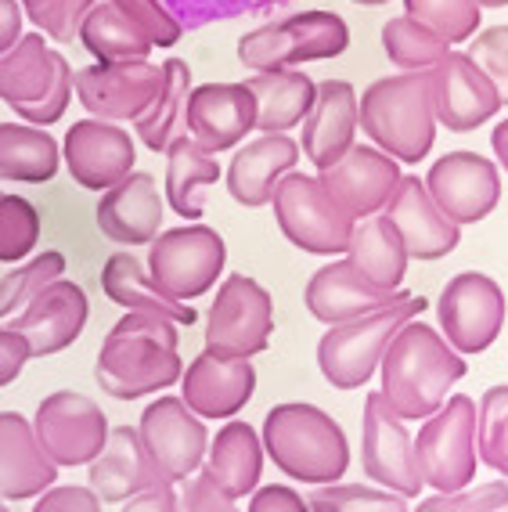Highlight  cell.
Returning a JSON list of instances; mask_svg holds the SVG:
<instances>
[{
	"label": "cell",
	"mask_w": 508,
	"mask_h": 512,
	"mask_svg": "<svg viewBox=\"0 0 508 512\" xmlns=\"http://www.w3.org/2000/svg\"><path fill=\"white\" fill-rule=\"evenodd\" d=\"M184 375L177 321L163 314L130 311L116 321L98 350L94 379L116 401H141Z\"/></svg>",
	"instance_id": "6da1fadb"
},
{
	"label": "cell",
	"mask_w": 508,
	"mask_h": 512,
	"mask_svg": "<svg viewBox=\"0 0 508 512\" xmlns=\"http://www.w3.org/2000/svg\"><path fill=\"white\" fill-rule=\"evenodd\" d=\"M382 390L393 412L404 422L411 419H429L444 408V397L458 379H465L469 365L462 354H454L433 325L411 318L397 336L390 339V347L382 354Z\"/></svg>",
	"instance_id": "7a4b0ae2"
},
{
	"label": "cell",
	"mask_w": 508,
	"mask_h": 512,
	"mask_svg": "<svg viewBox=\"0 0 508 512\" xmlns=\"http://www.w3.org/2000/svg\"><path fill=\"white\" fill-rule=\"evenodd\" d=\"M357 123L372 138V145L397 163H422L436 141L433 69L375 80L357 98Z\"/></svg>",
	"instance_id": "3957f363"
},
{
	"label": "cell",
	"mask_w": 508,
	"mask_h": 512,
	"mask_svg": "<svg viewBox=\"0 0 508 512\" xmlns=\"http://www.w3.org/2000/svg\"><path fill=\"white\" fill-rule=\"evenodd\" d=\"M264 451L300 484H336L350 466V444L336 419L314 404H278L264 419Z\"/></svg>",
	"instance_id": "277c9868"
},
{
	"label": "cell",
	"mask_w": 508,
	"mask_h": 512,
	"mask_svg": "<svg viewBox=\"0 0 508 512\" xmlns=\"http://www.w3.org/2000/svg\"><path fill=\"white\" fill-rule=\"evenodd\" d=\"M73 65L47 44L44 33H22L19 44L0 55V101L29 127H55L69 112Z\"/></svg>",
	"instance_id": "5b68a950"
},
{
	"label": "cell",
	"mask_w": 508,
	"mask_h": 512,
	"mask_svg": "<svg viewBox=\"0 0 508 512\" xmlns=\"http://www.w3.org/2000/svg\"><path fill=\"white\" fill-rule=\"evenodd\" d=\"M426 296H411L408 289L393 303L372 314H361L354 321L332 325L318 343V368L336 390H357L382 365V354L390 347L397 329H404L411 318L426 311Z\"/></svg>",
	"instance_id": "8992f818"
},
{
	"label": "cell",
	"mask_w": 508,
	"mask_h": 512,
	"mask_svg": "<svg viewBox=\"0 0 508 512\" xmlns=\"http://www.w3.org/2000/svg\"><path fill=\"white\" fill-rule=\"evenodd\" d=\"M350 26L336 11H296L253 29L238 40L235 55L249 73H278L303 62H328L346 55Z\"/></svg>",
	"instance_id": "52a82bcc"
},
{
	"label": "cell",
	"mask_w": 508,
	"mask_h": 512,
	"mask_svg": "<svg viewBox=\"0 0 508 512\" xmlns=\"http://www.w3.org/2000/svg\"><path fill=\"white\" fill-rule=\"evenodd\" d=\"M274 220L292 246L314 256H339L350 246L357 220L325 192L318 177L285 174L274 188Z\"/></svg>",
	"instance_id": "ba28073f"
},
{
	"label": "cell",
	"mask_w": 508,
	"mask_h": 512,
	"mask_svg": "<svg viewBox=\"0 0 508 512\" xmlns=\"http://www.w3.org/2000/svg\"><path fill=\"white\" fill-rule=\"evenodd\" d=\"M224 264V238L206 224H184V228L163 231L148 242V278L181 303L209 293Z\"/></svg>",
	"instance_id": "9c48e42d"
},
{
	"label": "cell",
	"mask_w": 508,
	"mask_h": 512,
	"mask_svg": "<svg viewBox=\"0 0 508 512\" xmlns=\"http://www.w3.org/2000/svg\"><path fill=\"white\" fill-rule=\"evenodd\" d=\"M415 458L436 494L465 491L476 476V404L458 394L429 415L415 437Z\"/></svg>",
	"instance_id": "30bf717a"
},
{
	"label": "cell",
	"mask_w": 508,
	"mask_h": 512,
	"mask_svg": "<svg viewBox=\"0 0 508 512\" xmlns=\"http://www.w3.org/2000/svg\"><path fill=\"white\" fill-rule=\"evenodd\" d=\"M274 332V300L249 275H231L206 314V350L220 357L264 354Z\"/></svg>",
	"instance_id": "8fae6325"
},
{
	"label": "cell",
	"mask_w": 508,
	"mask_h": 512,
	"mask_svg": "<svg viewBox=\"0 0 508 512\" xmlns=\"http://www.w3.org/2000/svg\"><path fill=\"white\" fill-rule=\"evenodd\" d=\"M33 433L58 469H76L91 466L105 451L109 419L91 397L76 394V390H58L40 401Z\"/></svg>",
	"instance_id": "7c38bea8"
},
{
	"label": "cell",
	"mask_w": 508,
	"mask_h": 512,
	"mask_svg": "<svg viewBox=\"0 0 508 512\" xmlns=\"http://www.w3.org/2000/svg\"><path fill=\"white\" fill-rule=\"evenodd\" d=\"M436 318H440V329L454 350L483 354L501 336V325H505L501 285L480 271L454 275L436 300Z\"/></svg>",
	"instance_id": "4fadbf2b"
},
{
	"label": "cell",
	"mask_w": 508,
	"mask_h": 512,
	"mask_svg": "<svg viewBox=\"0 0 508 512\" xmlns=\"http://www.w3.org/2000/svg\"><path fill=\"white\" fill-rule=\"evenodd\" d=\"M163 87V65L148 62H94L73 73V91L87 116L109 123H134Z\"/></svg>",
	"instance_id": "5bb4252c"
},
{
	"label": "cell",
	"mask_w": 508,
	"mask_h": 512,
	"mask_svg": "<svg viewBox=\"0 0 508 512\" xmlns=\"http://www.w3.org/2000/svg\"><path fill=\"white\" fill-rule=\"evenodd\" d=\"M141 444L152 455L155 469L166 476V484H181L184 476L199 473L209 451L206 419L191 412L177 397H159L141 415Z\"/></svg>",
	"instance_id": "9a60e30c"
},
{
	"label": "cell",
	"mask_w": 508,
	"mask_h": 512,
	"mask_svg": "<svg viewBox=\"0 0 508 512\" xmlns=\"http://www.w3.org/2000/svg\"><path fill=\"white\" fill-rule=\"evenodd\" d=\"M62 163L80 188H87V192H109L112 184L134 174L137 148L134 138L119 123L91 116L65 130Z\"/></svg>",
	"instance_id": "2e32d148"
},
{
	"label": "cell",
	"mask_w": 508,
	"mask_h": 512,
	"mask_svg": "<svg viewBox=\"0 0 508 512\" xmlns=\"http://www.w3.org/2000/svg\"><path fill=\"white\" fill-rule=\"evenodd\" d=\"M426 192L447 217L462 224H480L501 202V174L480 152H447L433 163L426 177Z\"/></svg>",
	"instance_id": "e0dca14e"
},
{
	"label": "cell",
	"mask_w": 508,
	"mask_h": 512,
	"mask_svg": "<svg viewBox=\"0 0 508 512\" xmlns=\"http://www.w3.org/2000/svg\"><path fill=\"white\" fill-rule=\"evenodd\" d=\"M364 473L404 498L426 487L415 458V437L382 394H368L364 401Z\"/></svg>",
	"instance_id": "ac0fdd59"
},
{
	"label": "cell",
	"mask_w": 508,
	"mask_h": 512,
	"mask_svg": "<svg viewBox=\"0 0 508 512\" xmlns=\"http://www.w3.org/2000/svg\"><path fill=\"white\" fill-rule=\"evenodd\" d=\"M87 318H91L87 293L69 278H58L37 300H29L15 318H8V329L26 336L29 357H51L73 347L80 332L87 329Z\"/></svg>",
	"instance_id": "d6986e66"
},
{
	"label": "cell",
	"mask_w": 508,
	"mask_h": 512,
	"mask_svg": "<svg viewBox=\"0 0 508 512\" xmlns=\"http://www.w3.org/2000/svg\"><path fill=\"white\" fill-rule=\"evenodd\" d=\"M188 138L206 152H227L256 130V101L245 83H202L191 87L184 105Z\"/></svg>",
	"instance_id": "ffe728a7"
},
{
	"label": "cell",
	"mask_w": 508,
	"mask_h": 512,
	"mask_svg": "<svg viewBox=\"0 0 508 512\" xmlns=\"http://www.w3.org/2000/svg\"><path fill=\"white\" fill-rule=\"evenodd\" d=\"M400 163L386 156L375 145H354L339 163L321 170L318 181L325 184V192L343 206L354 220L379 217L386 210L390 195L400 184Z\"/></svg>",
	"instance_id": "44dd1931"
},
{
	"label": "cell",
	"mask_w": 508,
	"mask_h": 512,
	"mask_svg": "<svg viewBox=\"0 0 508 512\" xmlns=\"http://www.w3.org/2000/svg\"><path fill=\"white\" fill-rule=\"evenodd\" d=\"M433 105L436 123H444L454 134H469L498 116V87L480 65L462 51H447L444 62L433 69Z\"/></svg>",
	"instance_id": "7402d4cb"
},
{
	"label": "cell",
	"mask_w": 508,
	"mask_h": 512,
	"mask_svg": "<svg viewBox=\"0 0 508 512\" xmlns=\"http://www.w3.org/2000/svg\"><path fill=\"white\" fill-rule=\"evenodd\" d=\"M382 217L397 228L411 260H440V256L454 253V246L462 242V228L436 206L422 177H400L397 192L390 195Z\"/></svg>",
	"instance_id": "603a6c76"
},
{
	"label": "cell",
	"mask_w": 508,
	"mask_h": 512,
	"mask_svg": "<svg viewBox=\"0 0 508 512\" xmlns=\"http://www.w3.org/2000/svg\"><path fill=\"white\" fill-rule=\"evenodd\" d=\"M181 401L199 419H231L256 390V368L249 357H220L202 350L181 375Z\"/></svg>",
	"instance_id": "cb8c5ba5"
},
{
	"label": "cell",
	"mask_w": 508,
	"mask_h": 512,
	"mask_svg": "<svg viewBox=\"0 0 508 512\" xmlns=\"http://www.w3.org/2000/svg\"><path fill=\"white\" fill-rule=\"evenodd\" d=\"M300 156V145L289 134H260V138L245 141L231 156V166L224 174L227 192L245 210H260L274 199L278 181L296 170Z\"/></svg>",
	"instance_id": "d4e9b609"
},
{
	"label": "cell",
	"mask_w": 508,
	"mask_h": 512,
	"mask_svg": "<svg viewBox=\"0 0 508 512\" xmlns=\"http://www.w3.org/2000/svg\"><path fill=\"white\" fill-rule=\"evenodd\" d=\"M357 123V91L346 80H321L314 105L303 119V141L300 148L318 170H328L332 163L354 148Z\"/></svg>",
	"instance_id": "484cf974"
},
{
	"label": "cell",
	"mask_w": 508,
	"mask_h": 512,
	"mask_svg": "<svg viewBox=\"0 0 508 512\" xmlns=\"http://www.w3.org/2000/svg\"><path fill=\"white\" fill-rule=\"evenodd\" d=\"M98 228L119 246H145L163 228V195L152 174H127L109 192H101Z\"/></svg>",
	"instance_id": "4316f807"
},
{
	"label": "cell",
	"mask_w": 508,
	"mask_h": 512,
	"mask_svg": "<svg viewBox=\"0 0 508 512\" xmlns=\"http://www.w3.org/2000/svg\"><path fill=\"white\" fill-rule=\"evenodd\" d=\"M58 466L40 448L26 415L0 412V498L26 502L55 487Z\"/></svg>",
	"instance_id": "83f0119b"
},
{
	"label": "cell",
	"mask_w": 508,
	"mask_h": 512,
	"mask_svg": "<svg viewBox=\"0 0 508 512\" xmlns=\"http://www.w3.org/2000/svg\"><path fill=\"white\" fill-rule=\"evenodd\" d=\"M166 484V476L155 469L152 455L141 444V433L134 426H116L105 440V451L94 458L91 466V491L101 502H130L134 494L148 487Z\"/></svg>",
	"instance_id": "f1b7e54d"
},
{
	"label": "cell",
	"mask_w": 508,
	"mask_h": 512,
	"mask_svg": "<svg viewBox=\"0 0 508 512\" xmlns=\"http://www.w3.org/2000/svg\"><path fill=\"white\" fill-rule=\"evenodd\" d=\"M397 296L400 293H386V289L368 285L346 260H339V264H325L310 275L303 303L325 325H343V321H354L361 314L379 311V307L393 303Z\"/></svg>",
	"instance_id": "f546056e"
},
{
	"label": "cell",
	"mask_w": 508,
	"mask_h": 512,
	"mask_svg": "<svg viewBox=\"0 0 508 512\" xmlns=\"http://www.w3.org/2000/svg\"><path fill=\"white\" fill-rule=\"evenodd\" d=\"M408 260V249L386 217H364L361 224H354V235L346 246V264L368 285L397 293L408 275Z\"/></svg>",
	"instance_id": "4dcf8cb0"
},
{
	"label": "cell",
	"mask_w": 508,
	"mask_h": 512,
	"mask_svg": "<svg viewBox=\"0 0 508 512\" xmlns=\"http://www.w3.org/2000/svg\"><path fill=\"white\" fill-rule=\"evenodd\" d=\"M256 101V130L260 134H289L307 119L318 83L300 69H278V73H253L245 80Z\"/></svg>",
	"instance_id": "1f68e13d"
},
{
	"label": "cell",
	"mask_w": 508,
	"mask_h": 512,
	"mask_svg": "<svg viewBox=\"0 0 508 512\" xmlns=\"http://www.w3.org/2000/svg\"><path fill=\"white\" fill-rule=\"evenodd\" d=\"M101 289L112 303L127 307V311H148V314H163V318L177 321V325H195L199 314L191 303H181L166 296L152 278L145 275L141 260L130 253H112L101 267Z\"/></svg>",
	"instance_id": "d6a6232c"
},
{
	"label": "cell",
	"mask_w": 508,
	"mask_h": 512,
	"mask_svg": "<svg viewBox=\"0 0 508 512\" xmlns=\"http://www.w3.org/2000/svg\"><path fill=\"white\" fill-rule=\"evenodd\" d=\"M206 473L224 487L231 498H245L260 487L264 473V440L249 422H227L209 444Z\"/></svg>",
	"instance_id": "836d02e7"
},
{
	"label": "cell",
	"mask_w": 508,
	"mask_h": 512,
	"mask_svg": "<svg viewBox=\"0 0 508 512\" xmlns=\"http://www.w3.org/2000/svg\"><path fill=\"white\" fill-rule=\"evenodd\" d=\"M62 145L47 127L0 123V181L47 184L58 177Z\"/></svg>",
	"instance_id": "e575fe53"
},
{
	"label": "cell",
	"mask_w": 508,
	"mask_h": 512,
	"mask_svg": "<svg viewBox=\"0 0 508 512\" xmlns=\"http://www.w3.org/2000/svg\"><path fill=\"white\" fill-rule=\"evenodd\" d=\"M224 177L220 163L213 159V152L191 141L188 134H177V138L166 145V199H170L173 213L184 220H202V206L195 199L199 188H209Z\"/></svg>",
	"instance_id": "d590c367"
},
{
	"label": "cell",
	"mask_w": 508,
	"mask_h": 512,
	"mask_svg": "<svg viewBox=\"0 0 508 512\" xmlns=\"http://www.w3.org/2000/svg\"><path fill=\"white\" fill-rule=\"evenodd\" d=\"M76 40L83 44V51L94 58V62H141V58L152 55V40L127 11L116 8L112 0L105 4H94L83 19Z\"/></svg>",
	"instance_id": "8d00e7d4"
},
{
	"label": "cell",
	"mask_w": 508,
	"mask_h": 512,
	"mask_svg": "<svg viewBox=\"0 0 508 512\" xmlns=\"http://www.w3.org/2000/svg\"><path fill=\"white\" fill-rule=\"evenodd\" d=\"M191 94V69L181 58H166L163 62V87L155 94L141 116L134 119V130L141 145L148 152H166L173 138H177V123H184V105Z\"/></svg>",
	"instance_id": "74e56055"
},
{
	"label": "cell",
	"mask_w": 508,
	"mask_h": 512,
	"mask_svg": "<svg viewBox=\"0 0 508 512\" xmlns=\"http://www.w3.org/2000/svg\"><path fill=\"white\" fill-rule=\"evenodd\" d=\"M382 51L400 73H426V69H436L444 62L451 44L429 33L426 26H418L408 15H397L382 26Z\"/></svg>",
	"instance_id": "f35d334b"
},
{
	"label": "cell",
	"mask_w": 508,
	"mask_h": 512,
	"mask_svg": "<svg viewBox=\"0 0 508 512\" xmlns=\"http://www.w3.org/2000/svg\"><path fill=\"white\" fill-rule=\"evenodd\" d=\"M65 275V256L58 249L33 256L29 264H19L11 275L0 278V321L15 318L29 300H37L47 285Z\"/></svg>",
	"instance_id": "ab89813d"
},
{
	"label": "cell",
	"mask_w": 508,
	"mask_h": 512,
	"mask_svg": "<svg viewBox=\"0 0 508 512\" xmlns=\"http://www.w3.org/2000/svg\"><path fill=\"white\" fill-rule=\"evenodd\" d=\"M480 11L483 8L476 0H404V15L447 44H462V40L476 37Z\"/></svg>",
	"instance_id": "60d3db41"
},
{
	"label": "cell",
	"mask_w": 508,
	"mask_h": 512,
	"mask_svg": "<svg viewBox=\"0 0 508 512\" xmlns=\"http://www.w3.org/2000/svg\"><path fill=\"white\" fill-rule=\"evenodd\" d=\"M40 242V210L26 195H0V264H22Z\"/></svg>",
	"instance_id": "b9f144b4"
},
{
	"label": "cell",
	"mask_w": 508,
	"mask_h": 512,
	"mask_svg": "<svg viewBox=\"0 0 508 512\" xmlns=\"http://www.w3.org/2000/svg\"><path fill=\"white\" fill-rule=\"evenodd\" d=\"M476 440L483 462L508 476V386H490L483 394L476 408Z\"/></svg>",
	"instance_id": "7bdbcfd3"
},
{
	"label": "cell",
	"mask_w": 508,
	"mask_h": 512,
	"mask_svg": "<svg viewBox=\"0 0 508 512\" xmlns=\"http://www.w3.org/2000/svg\"><path fill=\"white\" fill-rule=\"evenodd\" d=\"M310 512H408L404 494H386L361 484H325L310 494Z\"/></svg>",
	"instance_id": "ee69618b"
},
{
	"label": "cell",
	"mask_w": 508,
	"mask_h": 512,
	"mask_svg": "<svg viewBox=\"0 0 508 512\" xmlns=\"http://www.w3.org/2000/svg\"><path fill=\"white\" fill-rule=\"evenodd\" d=\"M469 58L498 87L501 105H508V26H490L476 33L469 44Z\"/></svg>",
	"instance_id": "f6af8a7d"
},
{
	"label": "cell",
	"mask_w": 508,
	"mask_h": 512,
	"mask_svg": "<svg viewBox=\"0 0 508 512\" xmlns=\"http://www.w3.org/2000/svg\"><path fill=\"white\" fill-rule=\"evenodd\" d=\"M94 4H98V0H47L44 8L29 15V22H33L47 40L69 44V40H76L83 19H87V11H91Z\"/></svg>",
	"instance_id": "bcb514c9"
},
{
	"label": "cell",
	"mask_w": 508,
	"mask_h": 512,
	"mask_svg": "<svg viewBox=\"0 0 508 512\" xmlns=\"http://www.w3.org/2000/svg\"><path fill=\"white\" fill-rule=\"evenodd\" d=\"M112 4L127 11L130 19L145 29L155 47H173L184 37V26L177 22V15L166 8L163 0H112Z\"/></svg>",
	"instance_id": "7dc6e473"
},
{
	"label": "cell",
	"mask_w": 508,
	"mask_h": 512,
	"mask_svg": "<svg viewBox=\"0 0 508 512\" xmlns=\"http://www.w3.org/2000/svg\"><path fill=\"white\" fill-rule=\"evenodd\" d=\"M505 505H508V484L505 480H494V484H483L476 491L436 494V498L418 505L415 512H490V509H505Z\"/></svg>",
	"instance_id": "c3c4849f"
},
{
	"label": "cell",
	"mask_w": 508,
	"mask_h": 512,
	"mask_svg": "<svg viewBox=\"0 0 508 512\" xmlns=\"http://www.w3.org/2000/svg\"><path fill=\"white\" fill-rule=\"evenodd\" d=\"M177 502H181V512H238L235 498H231L206 469L184 476L181 491H177Z\"/></svg>",
	"instance_id": "681fc988"
},
{
	"label": "cell",
	"mask_w": 508,
	"mask_h": 512,
	"mask_svg": "<svg viewBox=\"0 0 508 512\" xmlns=\"http://www.w3.org/2000/svg\"><path fill=\"white\" fill-rule=\"evenodd\" d=\"M33 512H101V498L87 487L62 484V487H47L40 494V502L33 505Z\"/></svg>",
	"instance_id": "f907efd6"
},
{
	"label": "cell",
	"mask_w": 508,
	"mask_h": 512,
	"mask_svg": "<svg viewBox=\"0 0 508 512\" xmlns=\"http://www.w3.org/2000/svg\"><path fill=\"white\" fill-rule=\"evenodd\" d=\"M29 361V343L22 332L15 329H0V390L11 386L22 375Z\"/></svg>",
	"instance_id": "816d5d0a"
},
{
	"label": "cell",
	"mask_w": 508,
	"mask_h": 512,
	"mask_svg": "<svg viewBox=\"0 0 508 512\" xmlns=\"http://www.w3.org/2000/svg\"><path fill=\"white\" fill-rule=\"evenodd\" d=\"M249 512H310V505L303 502L292 487L267 484V487H256V491H253Z\"/></svg>",
	"instance_id": "f5cc1de1"
},
{
	"label": "cell",
	"mask_w": 508,
	"mask_h": 512,
	"mask_svg": "<svg viewBox=\"0 0 508 512\" xmlns=\"http://www.w3.org/2000/svg\"><path fill=\"white\" fill-rule=\"evenodd\" d=\"M123 512H181V502H177L173 484H159V487H148V491L134 494Z\"/></svg>",
	"instance_id": "db71d44e"
},
{
	"label": "cell",
	"mask_w": 508,
	"mask_h": 512,
	"mask_svg": "<svg viewBox=\"0 0 508 512\" xmlns=\"http://www.w3.org/2000/svg\"><path fill=\"white\" fill-rule=\"evenodd\" d=\"M26 33V11L19 0H0V55L19 44V37Z\"/></svg>",
	"instance_id": "11a10c76"
},
{
	"label": "cell",
	"mask_w": 508,
	"mask_h": 512,
	"mask_svg": "<svg viewBox=\"0 0 508 512\" xmlns=\"http://www.w3.org/2000/svg\"><path fill=\"white\" fill-rule=\"evenodd\" d=\"M490 148H494V156H498V163L508 170V119H501L498 127L490 130Z\"/></svg>",
	"instance_id": "9f6ffc18"
},
{
	"label": "cell",
	"mask_w": 508,
	"mask_h": 512,
	"mask_svg": "<svg viewBox=\"0 0 508 512\" xmlns=\"http://www.w3.org/2000/svg\"><path fill=\"white\" fill-rule=\"evenodd\" d=\"M22 4V11H26V15H33V11H40L47 4V0H19Z\"/></svg>",
	"instance_id": "6f0895ef"
},
{
	"label": "cell",
	"mask_w": 508,
	"mask_h": 512,
	"mask_svg": "<svg viewBox=\"0 0 508 512\" xmlns=\"http://www.w3.org/2000/svg\"><path fill=\"white\" fill-rule=\"evenodd\" d=\"M480 8H508V0H476Z\"/></svg>",
	"instance_id": "680465c9"
},
{
	"label": "cell",
	"mask_w": 508,
	"mask_h": 512,
	"mask_svg": "<svg viewBox=\"0 0 508 512\" xmlns=\"http://www.w3.org/2000/svg\"><path fill=\"white\" fill-rule=\"evenodd\" d=\"M354 4H361V8H382V4H390V0H354Z\"/></svg>",
	"instance_id": "91938a15"
},
{
	"label": "cell",
	"mask_w": 508,
	"mask_h": 512,
	"mask_svg": "<svg viewBox=\"0 0 508 512\" xmlns=\"http://www.w3.org/2000/svg\"><path fill=\"white\" fill-rule=\"evenodd\" d=\"M0 512H11V509H8V505H4V502H0Z\"/></svg>",
	"instance_id": "94428289"
},
{
	"label": "cell",
	"mask_w": 508,
	"mask_h": 512,
	"mask_svg": "<svg viewBox=\"0 0 508 512\" xmlns=\"http://www.w3.org/2000/svg\"><path fill=\"white\" fill-rule=\"evenodd\" d=\"M490 512H508V505H505V509H490Z\"/></svg>",
	"instance_id": "6125c7cd"
},
{
	"label": "cell",
	"mask_w": 508,
	"mask_h": 512,
	"mask_svg": "<svg viewBox=\"0 0 508 512\" xmlns=\"http://www.w3.org/2000/svg\"><path fill=\"white\" fill-rule=\"evenodd\" d=\"M0 195H4V192H0Z\"/></svg>",
	"instance_id": "be15d7a7"
}]
</instances>
